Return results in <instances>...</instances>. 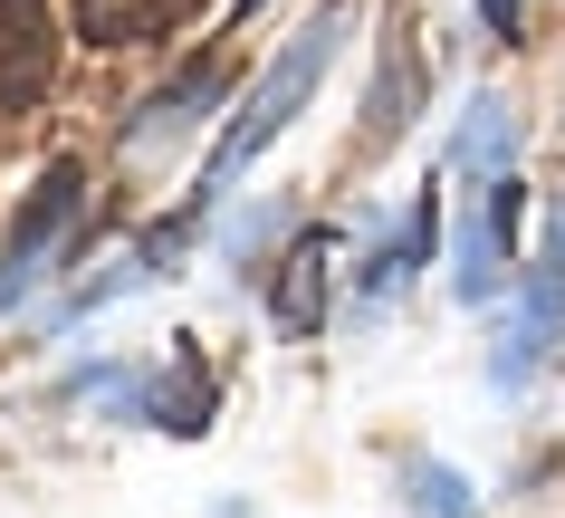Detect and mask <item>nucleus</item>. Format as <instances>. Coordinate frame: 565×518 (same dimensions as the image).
I'll use <instances>...</instances> for the list:
<instances>
[{
    "label": "nucleus",
    "instance_id": "3",
    "mask_svg": "<svg viewBox=\"0 0 565 518\" xmlns=\"http://www.w3.org/2000/svg\"><path fill=\"white\" fill-rule=\"evenodd\" d=\"M58 77V20L49 0H0V116L39 106Z\"/></svg>",
    "mask_w": 565,
    "mask_h": 518
},
{
    "label": "nucleus",
    "instance_id": "4",
    "mask_svg": "<svg viewBox=\"0 0 565 518\" xmlns=\"http://www.w3.org/2000/svg\"><path fill=\"white\" fill-rule=\"evenodd\" d=\"M67 231H77V173L58 163V173L39 183L30 221H20V231H10V250H0V307H10V298H20V288L39 278V260H49V250H58Z\"/></svg>",
    "mask_w": 565,
    "mask_h": 518
},
{
    "label": "nucleus",
    "instance_id": "2",
    "mask_svg": "<svg viewBox=\"0 0 565 518\" xmlns=\"http://www.w3.org/2000/svg\"><path fill=\"white\" fill-rule=\"evenodd\" d=\"M518 212H527V192L508 183V173H479L470 192V221H460V298H499L508 288V250H518Z\"/></svg>",
    "mask_w": 565,
    "mask_h": 518
},
{
    "label": "nucleus",
    "instance_id": "8",
    "mask_svg": "<svg viewBox=\"0 0 565 518\" xmlns=\"http://www.w3.org/2000/svg\"><path fill=\"white\" fill-rule=\"evenodd\" d=\"M249 10H259V0H239V20H249Z\"/></svg>",
    "mask_w": 565,
    "mask_h": 518
},
{
    "label": "nucleus",
    "instance_id": "7",
    "mask_svg": "<svg viewBox=\"0 0 565 518\" xmlns=\"http://www.w3.org/2000/svg\"><path fill=\"white\" fill-rule=\"evenodd\" d=\"M413 509L422 518H470V509H460V480H450L441 461H413Z\"/></svg>",
    "mask_w": 565,
    "mask_h": 518
},
{
    "label": "nucleus",
    "instance_id": "6",
    "mask_svg": "<svg viewBox=\"0 0 565 518\" xmlns=\"http://www.w3.org/2000/svg\"><path fill=\"white\" fill-rule=\"evenodd\" d=\"M182 20H192V0H77V30L96 49H145V39L182 30Z\"/></svg>",
    "mask_w": 565,
    "mask_h": 518
},
{
    "label": "nucleus",
    "instance_id": "1",
    "mask_svg": "<svg viewBox=\"0 0 565 518\" xmlns=\"http://www.w3.org/2000/svg\"><path fill=\"white\" fill-rule=\"evenodd\" d=\"M345 20H355L345 0H335V10H317V20H307V30L288 39V49H278V67H268L259 87L239 96V116L221 125V145H211L202 183H192V212H211V202H221V183H231L239 163H249V154H268L278 135H288V116H298L307 96H317V77H327V67H335V49H345Z\"/></svg>",
    "mask_w": 565,
    "mask_h": 518
},
{
    "label": "nucleus",
    "instance_id": "5",
    "mask_svg": "<svg viewBox=\"0 0 565 518\" xmlns=\"http://www.w3.org/2000/svg\"><path fill=\"white\" fill-rule=\"evenodd\" d=\"M335 231H307L298 250H288V269H278V298H268V317H278V336H317L327 327V288H335Z\"/></svg>",
    "mask_w": 565,
    "mask_h": 518
}]
</instances>
